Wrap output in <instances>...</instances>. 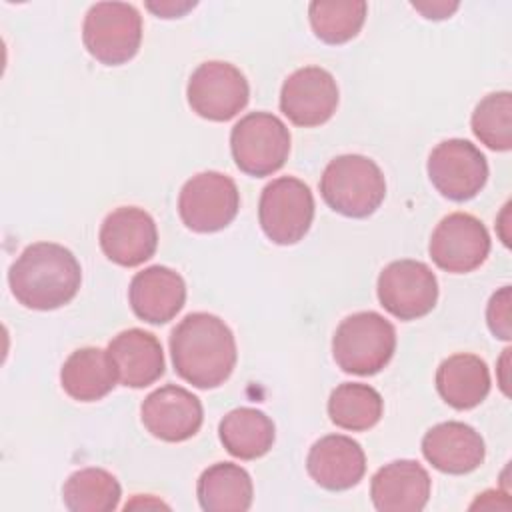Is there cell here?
Wrapping results in <instances>:
<instances>
[{
  "mask_svg": "<svg viewBox=\"0 0 512 512\" xmlns=\"http://www.w3.org/2000/svg\"><path fill=\"white\" fill-rule=\"evenodd\" d=\"M170 356L182 380L208 390L230 378L238 352L234 334L222 318L210 312H192L172 330Z\"/></svg>",
  "mask_w": 512,
  "mask_h": 512,
  "instance_id": "obj_1",
  "label": "cell"
},
{
  "mask_svg": "<svg viewBox=\"0 0 512 512\" xmlns=\"http://www.w3.org/2000/svg\"><path fill=\"white\" fill-rule=\"evenodd\" d=\"M82 270L76 256L56 242H34L8 270L14 298L30 310H56L80 290Z\"/></svg>",
  "mask_w": 512,
  "mask_h": 512,
  "instance_id": "obj_2",
  "label": "cell"
},
{
  "mask_svg": "<svg viewBox=\"0 0 512 512\" xmlns=\"http://www.w3.org/2000/svg\"><path fill=\"white\" fill-rule=\"evenodd\" d=\"M320 194L334 212L366 218L384 202L386 180L380 166L368 156L342 154L326 164L320 176Z\"/></svg>",
  "mask_w": 512,
  "mask_h": 512,
  "instance_id": "obj_3",
  "label": "cell"
},
{
  "mask_svg": "<svg viewBox=\"0 0 512 512\" xmlns=\"http://www.w3.org/2000/svg\"><path fill=\"white\" fill-rule=\"evenodd\" d=\"M396 330L382 314L366 310L346 316L332 338V356L346 374H378L394 356Z\"/></svg>",
  "mask_w": 512,
  "mask_h": 512,
  "instance_id": "obj_4",
  "label": "cell"
},
{
  "mask_svg": "<svg viewBox=\"0 0 512 512\" xmlns=\"http://www.w3.org/2000/svg\"><path fill=\"white\" fill-rule=\"evenodd\" d=\"M82 42L92 58L106 66L132 60L142 42V16L126 2H96L82 24Z\"/></svg>",
  "mask_w": 512,
  "mask_h": 512,
  "instance_id": "obj_5",
  "label": "cell"
},
{
  "mask_svg": "<svg viewBox=\"0 0 512 512\" xmlns=\"http://www.w3.org/2000/svg\"><path fill=\"white\" fill-rule=\"evenodd\" d=\"M230 150L236 166L248 176L278 172L290 154V132L270 112H250L230 132Z\"/></svg>",
  "mask_w": 512,
  "mask_h": 512,
  "instance_id": "obj_6",
  "label": "cell"
},
{
  "mask_svg": "<svg viewBox=\"0 0 512 512\" xmlns=\"http://www.w3.org/2000/svg\"><path fill=\"white\" fill-rule=\"evenodd\" d=\"M258 220L274 244L290 246L300 242L314 220L310 186L294 176H280L268 182L260 194Z\"/></svg>",
  "mask_w": 512,
  "mask_h": 512,
  "instance_id": "obj_7",
  "label": "cell"
},
{
  "mask_svg": "<svg viewBox=\"0 0 512 512\" xmlns=\"http://www.w3.org/2000/svg\"><path fill=\"white\" fill-rule=\"evenodd\" d=\"M240 192L236 182L216 170H206L182 186L178 214L192 232L208 234L226 228L238 214Z\"/></svg>",
  "mask_w": 512,
  "mask_h": 512,
  "instance_id": "obj_8",
  "label": "cell"
},
{
  "mask_svg": "<svg viewBox=\"0 0 512 512\" xmlns=\"http://www.w3.org/2000/svg\"><path fill=\"white\" fill-rule=\"evenodd\" d=\"M186 98L200 118L226 122L242 112L250 98L246 76L230 62H202L188 80Z\"/></svg>",
  "mask_w": 512,
  "mask_h": 512,
  "instance_id": "obj_9",
  "label": "cell"
},
{
  "mask_svg": "<svg viewBox=\"0 0 512 512\" xmlns=\"http://www.w3.org/2000/svg\"><path fill=\"white\" fill-rule=\"evenodd\" d=\"M426 170L434 188L454 202L474 198L488 180L486 156L464 138H448L436 144Z\"/></svg>",
  "mask_w": 512,
  "mask_h": 512,
  "instance_id": "obj_10",
  "label": "cell"
},
{
  "mask_svg": "<svg viewBox=\"0 0 512 512\" xmlns=\"http://www.w3.org/2000/svg\"><path fill=\"white\" fill-rule=\"evenodd\" d=\"M378 300L398 320H416L432 312L438 280L420 260H394L382 268L376 284Z\"/></svg>",
  "mask_w": 512,
  "mask_h": 512,
  "instance_id": "obj_11",
  "label": "cell"
},
{
  "mask_svg": "<svg viewBox=\"0 0 512 512\" xmlns=\"http://www.w3.org/2000/svg\"><path fill=\"white\" fill-rule=\"evenodd\" d=\"M428 252L440 270L466 274L476 270L488 258L490 234L476 216L452 212L434 228Z\"/></svg>",
  "mask_w": 512,
  "mask_h": 512,
  "instance_id": "obj_12",
  "label": "cell"
},
{
  "mask_svg": "<svg viewBox=\"0 0 512 512\" xmlns=\"http://www.w3.org/2000/svg\"><path fill=\"white\" fill-rule=\"evenodd\" d=\"M338 106V84L320 66L294 70L282 84L280 110L294 124L314 128L332 118Z\"/></svg>",
  "mask_w": 512,
  "mask_h": 512,
  "instance_id": "obj_13",
  "label": "cell"
},
{
  "mask_svg": "<svg viewBox=\"0 0 512 512\" xmlns=\"http://www.w3.org/2000/svg\"><path fill=\"white\" fill-rule=\"evenodd\" d=\"M100 248L104 256L124 268H134L150 260L158 248L154 218L138 206L112 210L100 226Z\"/></svg>",
  "mask_w": 512,
  "mask_h": 512,
  "instance_id": "obj_14",
  "label": "cell"
},
{
  "mask_svg": "<svg viewBox=\"0 0 512 512\" xmlns=\"http://www.w3.org/2000/svg\"><path fill=\"white\" fill-rule=\"evenodd\" d=\"M140 416L144 428L154 438L164 442H184L200 430L204 408L200 398L190 390L166 384L144 398Z\"/></svg>",
  "mask_w": 512,
  "mask_h": 512,
  "instance_id": "obj_15",
  "label": "cell"
},
{
  "mask_svg": "<svg viewBox=\"0 0 512 512\" xmlns=\"http://www.w3.org/2000/svg\"><path fill=\"white\" fill-rule=\"evenodd\" d=\"M432 480L416 460H394L370 482V498L380 512H420L428 504Z\"/></svg>",
  "mask_w": 512,
  "mask_h": 512,
  "instance_id": "obj_16",
  "label": "cell"
},
{
  "mask_svg": "<svg viewBox=\"0 0 512 512\" xmlns=\"http://www.w3.org/2000/svg\"><path fill=\"white\" fill-rule=\"evenodd\" d=\"M310 478L332 492L356 486L366 472L362 446L344 434H328L316 440L306 458Z\"/></svg>",
  "mask_w": 512,
  "mask_h": 512,
  "instance_id": "obj_17",
  "label": "cell"
},
{
  "mask_svg": "<svg viewBox=\"0 0 512 512\" xmlns=\"http://www.w3.org/2000/svg\"><path fill=\"white\" fill-rule=\"evenodd\" d=\"M128 300L132 312L148 324L170 322L186 302L184 278L168 266H148L136 272L130 288Z\"/></svg>",
  "mask_w": 512,
  "mask_h": 512,
  "instance_id": "obj_18",
  "label": "cell"
},
{
  "mask_svg": "<svg viewBox=\"0 0 512 512\" xmlns=\"http://www.w3.org/2000/svg\"><path fill=\"white\" fill-rule=\"evenodd\" d=\"M116 378L126 388H146L164 374V352L160 340L142 328L118 332L108 348Z\"/></svg>",
  "mask_w": 512,
  "mask_h": 512,
  "instance_id": "obj_19",
  "label": "cell"
},
{
  "mask_svg": "<svg viewBox=\"0 0 512 512\" xmlns=\"http://www.w3.org/2000/svg\"><path fill=\"white\" fill-rule=\"evenodd\" d=\"M424 458L444 474H468L486 456L484 440L472 426L456 420L432 426L422 438Z\"/></svg>",
  "mask_w": 512,
  "mask_h": 512,
  "instance_id": "obj_20",
  "label": "cell"
},
{
  "mask_svg": "<svg viewBox=\"0 0 512 512\" xmlns=\"http://www.w3.org/2000/svg\"><path fill=\"white\" fill-rule=\"evenodd\" d=\"M436 390L456 410L478 406L490 392V370L476 354H452L436 370Z\"/></svg>",
  "mask_w": 512,
  "mask_h": 512,
  "instance_id": "obj_21",
  "label": "cell"
},
{
  "mask_svg": "<svg viewBox=\"0 0 512 512\" xmlns=\"http://www.w3.org/2000/svg\"><path fill=\"white\" fill-rule=\"evenodd\" d=\"M118 378L110 356L98 346L74 350L62 364L60 384L78 402H96L112 392Z\"/></svg>",
  "mask_w": 512,
  "mask_h": 512,
  "instance_id": "obj_22",
  "label": "cell"
},
{
  "mask_svg": "<svg viewBox=\"0 0 512 512\" xmlns=\"http://www.w3.org/2000/svg\"><path fill=\"white\" fill-rule=\"evenodd\" d=\"M196 496L206 512H246L252 506L254 486L240 464L216 462L200 474Z\"/></svg>",
  "mask_w": 512,
  "mask_h": 512,
  "instance_id": "obj_23",
  "label": "cell"
},
{
  "mask_svg": "<svg viewBox=\"0 0 512 512\" xmlns=\"http://www.w3.org/2000/svg\"><path fill=\"white\" fill-rule=\"evenodd\" d=\"M222 446L240 460H256L264 456L276 438V428L270 416L262 410L242 406L230 410L218 424Z\"/></svg>",
  "mask_w": 512,
  "mask_h": 512,
  "instance_id": "obj_24",
  "label": "cell"
},
{
  "mask_svg": "<svg viewBox=\"0 0 512 512\" xmlns=\"http://www.w3.org/2000/svg\"><path fill=\"white\" fill-rule=\"evenodd\" d=\"M384 412V400L376 388L362 382H344L328 398L332 424L344 430L362 432L376 426Z\"/></svg>",
  "mask_w": 512,
  "mask_h": 512,
  "instance_id": "obj_25",
  "label": "cell"
},
{
  "mask_svg": "<svg viewBox=\"0 0 512 512\" xmlns=\"http://www.w3.org/2000/svg\"><path fill=\"white\" fill-rule=\"evenodd\" d=\"M120 496L116 476L94 466L72 472L62 486V500L70 512H112L118 508Z\"/></svg>",
  "mask_w": 512,
  "mask_h": 512,
  "instance_id": "obj_26",
  "label": "cell"
},
{
  "mask_svg": "<svg viewBox=\"0 0 512 512\" xmlns=\"http://www.w3.org/2000/svg\"><path fill=\"white\" fill-rule=\"evenodd\" d=\"M366 2H310L308 20L316 38L326 44H344L364 26Z\"/></svg>",
  "mask_w": 512,
  "mask_h": 512,
  "instance_id": "obj_27",
  "label": "cell"
},
{
  "mask_svg": "<svg viewBox=\"0 0 512 512\" xmlns=\"http://www.w3.org/2000/svg\"><path fill=\"white\" fill-rule=\"evenodd\" d=\"M474 136L496 152H508L512 148V94L492 92L484 96L472 112Z\"/></svg>",
  "mask_w": 512,
  "mask_h": 512,
  "instance_id": "obj_28",
  "label": "cell"
},
{
  "mask_svg": "<svg viewBox=\"0 0 512 512\" xmlns=\"http://www.w3.org/2000/svg\"><path fill=\"white\" fill-rule=\"evenodd\" d=\"M486 322L490 332L500 340H510V286H502L492 294L486 308Z\"/></svg>",
  "mask_w": 512,
  "mask_h": 512,
  "instance_id": "obj_29",
  "label": "cell"
},
{
  "mask_svg": "<svg viewBox=\"0 0 512 512\" xmlns=\"http://www.w3.org/2000/svg\"><path fill=\"white\" fill-rule=\"evenodd\" d=\"M146 6L160 18H178V16L186 14L190 8H194L196 2H182V4L180 2H158V4L148 2Z\"/></svg>",
  "mask_w": 512,
  "mask_h": 512,
  "instance_id": "obj_30",
  "label": "cell"
},
{
  "mask_svg": "<svg viewBox=\"0 0 512 512\" xmlns=\"http://www.w3.org/2000/svg\"><path fill=\"white\" fill-rule=\"evenodd\" d=\"M412 6L422 12L426 18H434V20H440V18H448L456 8H458V2H412Z\"/></svg>",
  "mask_w": 512,
  "mask_h": 512,
  "instance_id": "obj_31",
  "label": "cell"
}]
</instances>
